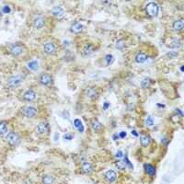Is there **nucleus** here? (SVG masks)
Listing matches in <instances>:
<instances>
[{"instance_id": "f257e3e1", "label": "nucleus", "mask_w": 184, "mask_h": 184, "mask_svg": "<svg viewBox=\"0 0 184 184\" xmlns=\"http://www.w3.org/2000/svg\"><path fill=\"white\" fill-rule=\"evenodd\" d=\"M145 10H146V13L152 17H157L158 15V11H159V7L157 3L155 2H149L147 3V5L145 6Z\"/></svg>"}, {"instance_id": "f03ea898", "label": "nucleus", "mask_w": 184, "mask_h": 184, "mask_svg": "<svg viewBox=\"0 0 184 184\" xmlns=\"http://www.w3.org/2000/svg\"><path fill=\"white\" fill-rule=\"evenodd\" d=\"M21 112L27 118H33L37 114V109L32 106H25L21 109Z\"/></svg>"}, {"instance_id": "7ed1b4c3", "label": "nucleus", "mask_w": 184, "mask_h": 184, "mask_svg": "<svg viewBox=\"0 0 184 184\" xmlns=\"http://www.w3.org/2000/svg\"><path fill=\"white\" fill-rule=\"evenodd\" d=\"M24 50H25L24 46L21 45L20 43H14L9 46V53L15 56L22 54L24 53Z\"/></svg>"}, {"instance_id": "20e7f679", "label": "nucleus", "mask_w": 184, "mask_h": 184, "mask_svg": "<svg viewBox=\"0 0 184 184\" xmlns=\"http://www.w3.org/2000/svg\"><path fill=\"white\" fill-rule=\"evenodd\" d=\"M85 93H86V96L89 98L90 100H95L99 96V90L96 87H90L86 89Z\"/></svg>"}, {"instance_id": "39448f33", "label": "nucleus", "mask_w": 184, "mask_h": 184, "mask_svg": "<svg viewBox=\"0 0 184 184\" xmlns=\"http://www.w3.org/2000/svg\"><path fill=\"white\" fill-rule=\"evenodd\" d=\"M22 81H23L22 77H20V76H13L8 80V86L10 87H17L19 84H21Z\"/></svg>"}, {"instance_id": "423d86ee", "label": "nucleus", "mask_w": 184, "mask_h": 184, "mask_svg": "<svg viewBox=\"0 0 184 184\" xmlns=\"http://www.w3.org/2000/svg\"><path fill=\"white\" fill-rule=\"evenodd\" d=\"M94 51H95V47H94L93 44H92V43H86L83 46L82 50H81V53L84 56H89V55H91L92 53H94Z\"/></svg>"}, {"instance_id": "0eeeda50", "label": "nucleus", "mask_w": 184, "mask_h": 184, "mask_svg": "<svg viewBox=\"0 0 184 184\" xmlns=\"http://www.w3.org/2000/svg\"><path fill=\"white\" fill-rule=\"evenodd\" d=\"M7 141L10 145H17L19 142V137L17 134L15 133H9L7 135Z\"/></svg>"}, {"instance_id": "6e6552de", "label": "nucleus", "mask_w": 184, "mask_h": 184, "mask_svg": "<svg viewBox=\"0 0 184 184\" xmlns=\"http://www.w3.org/2000/svg\"><path fill=\"white\" fill-rule=\"evenodd\" d=\"M43 51L47 54H50V55L54 54L56 53V45L53 43H51V42L46 43L43 45Z\"/></svg>"}, {"instance_id": "1a4fd4ad", "label": "nucleus", "mask_w": 184, "mask_h": 184, "mask_svg": "<svg viewBox=\"0 0 184 184\" xmlns=\"http://www.w3.org/2000/svg\"><path fill=\"white\" fill-rule=\"evenodd\" d=\"M49 124L48 122L46 121H43L41 122V124H39V125L37 126V133L39 135H45L49 132Z\"/></svg>"}, {"instance_id": "9d476101", "label": "nucleus", "mask_w": 184, "mask_h": 184, "mask_svg": "<svg viewBox=\"0 0 184 184\" xmlns=\"http://www.w3.org/2000/svg\"><path fill=\"white\" fill-rule=\"evenodd\" d=\"M39 82L42 84V85H44V86H47L49 84H51L53 82V77L49 75V74H46V73H43L39 77Z\"/></svg>"}, {"instance_id": "9b49d317", "label": "nucleus", "mask_w": 184, "mask_h": 184, "mask_svg": "<svg viewBox=\"0 0 184 184\" xmlns=\"http://www.w3.org/2000/svg\"><path fill=\"white\" fill-rule=\"evenodd\" d=\"M36 97H37V94L32 89L27 90L23 95V99L27 101H32L36 99Z\"/></svg>"}, {"instance_id": "f8f14e48", "label": "nucleus", "mask_w": 184, "mask_h": 184, "mask_svg": "<svg viewBox=\"0 0 184 184\" xmlns=\"http://www.w3.org/2000/svg\"><path fill=\"white\" fill-rule=\"evenodd\" d=\"M52 13L53 14V16L59 19H63L65 17V11L61 7H54L52 10Z\"/></svg>"}, {"instance_id": "ddd939ff", "label": "nucleus", "mask_w": 184, "mask_h": 184, "mask_svg": "<svg viewBox=\"0 0 184 184\" xmlns=\"http://www.w3.org/2000/svg\"><path fill=\"white\" fill-rule=\"evenodd\" d=\"M172 28L175 32H181L184 28V20L183 19H177L173 22L172 24Z\"/></svg>"}, {"instance_id": "4468645a", "label": "nucleus", "mask_w": 184, "mask_h": 184, "mask_svg": "<svg viewBox=\"0 0 184 184\" xmlns=\"http://www.w3.org/2000/svg\"><path fill=\"white\" fill-rule=\"evenodd\" d=\"M44 23H45V19L42 16H39V17L35 18L34 20H33V26H34L35 29H41V28H43V25H44Z\"/></svg>"}, {"instance_id": "2eb2a0df", "label": "nucleus", "mask_w": 184, "mask_h": 184, "mask_svg": "<svg viewBox=\"0 0 184 184\" xmlns=\"http://www.w3.org/2000/svg\"><path fill=\"white\" fill-rule=\"evenodd\" d=\"M83 28H84V27H83V25H82L81 23H79V22H75V23L72 24L70 29H71V32H72L73 33H79V32H81L82 30H83Z\"/></svg>"}, {"instance_id": "dca6fc26", "label": "nucleus", "mask_w": 184, "mask_h": 184, "mask_svg": "<svg viewBox=\"0 0 184 184\" xmlns=\"http://www.w3.org/2000/svg\"><path fill=\"white\" fill-rule=\"evenodd\" d=\"M135 62H136L137 64H144L145 61L147 60V55H146V53H138L135 55Z\"/></svg>"}, {"instance_id": "f3484780", "label": "nucleus", "mask_w": 184, "mask_h": 184, "mask_svg": "<svg viewBox=\"0 0 184 184\" xmlns=\"http://www.w3.org/2000/svg\"><path fill=\"white\" fill-rule=\"evenodd\" d=\"M117 178V174L114 170H108L106 173H105V179L109 181V182H113Z\"/></svg>"}, {"instance_id": "a211bd4d", "label": "nucleus", "mask_w": 184, "mask_h": 184, "mask_svg": "<svg viewBox=\"0 0 184 184\" xmlns=\"http://www.w3.org/2000/svg\"><path fill=\"white\" fill-rule=\"evenodd\" d=\"M54 182V177L52 174H45L42 178L43 184H53Z\"/></svg>"}, {"instance_id": "6ab92c4d", "label": "nucleus", "mask_w": 184, "mask_h": 184, "mask_svg": "<svg viewBox=\"0 0 184 184\" xmlns=\"http://www.w3.org/2000/svg\"><path fill=\"white\" fill-rule=\"evenodd\" d=\"M81 170L82 172H84L85 174H90L93 170V168H92V165L88 162H84L81 166Z\"/></svg>"}, {"instance_id": "aec40b11", "label": "nucleus", "mask_w": 184, "mask_h": 184, "mask_svg": "<svg viewBox=\"0 0 184 184\" xmlns=\"http://www.w3.org/2000/svg\"><path fill=\"white\" fill-rule=\"evenodd\" d=\"M150 141H151L150 137H149L148 135H142L140 136V143H141V145H142L143 146H147V145H149Z\"/></svg>"}, {"instance_id": "412c9836", "label": "nucleus", "mask_w": 184, "mask_h": 184, "mask_svg": "<svg viewBox=\"0 0 184 184\" xmlns=\"http://www.w3.org/2000/svg\"><path fill=\"white\" fill-rule=\"evenodd\" d=\"M8 131V122L6 121H0V135H3Z\"/></svg>"}, {"instance_id": "4be33fe9", "label": "nucleus", "mask_w": 184, "mask_h": 184, "mask_svg": "<svg viewBox=\"0 0 184 184\" xmlns=\"http://www.w3.org/2000/svg\"><path fill=\"white\" fill-rule=\"evenodd\" d=\"M145 171L148 175L150 176H153L155 173H156V169L154 166H152L151 164H145Z\"/></svg>"}, {"instance_id": "5701e85b", "label": "nucleus", "mask_w": 184, "mask_h": 184, "mask_svg": "<svg viewBox=\"0 0 184 184\" xmlns=\"http://www.w3.org/2000/svg\"><path fill=\"white\" fill-rule=\"evenodd\" d=\"M91 126H92V129H93L95 132H99V131H101V128H102L101 124V122H100L98 120H94L93 121H92Z\"/></svg>"}, {"instance_id": "b1692460", "label": "nucleus", "mask_w": 184, "mask_h": 184, "mask_svg": "<svg viewBox=\"0 0 184 184\" xmlns=\"http://www.w3.org/2000/svg\"><path fill=\"white\" fill-rule=\"evenodd\" d=\"M74 125H75V127H76L80 133H82V132L84 131L83 124H82V121H81L79 119H76V120L74 121Z\"/></svg>"}, {"instance_id": "393cba45", "label": "nucleus", "mask_w": 184, "mask_h": 184, "mask_svg": "<svg viewBox=\"0 0 184 184\" xmlns=\"http://www.w3.org/2000/svg\"><path fill=\"white\" fill-rule=\"evenodd\" d=\"M180 44H181V43H180V41H179V39H174V40H172V42L170 43L169 47H171V48H178V47L180 46Z\"/></svg>"}, {"instance_id": "a878e982", "label": "nucleus", "mask_w": 184, "mask_h": 184, "mask_svg": "<svg viewBox=\"0 0 184 184\" xmlns=\"http://www.w3.org/2000/svg\"><path fill=\"white\" fill-rule=\"evenodd\" d=\"M150 83H151V80H150L149 78H144V79L141 81V87H142L143 88H147V87H149Z\"/></svg>"}, {"instance_id": "bb28decb", "label": "nucleus", "mask_w": 184, "mask_h": 184, "mask_svg": "<svg viewBox=\"0 0 184 184\" xmlns=\"http://www.w3.org/2000/svg\"><path fill=\"white\" fill-rule=\"evenodd\" d=\"M28 67L32 70H36L38 68V62L37 61H32L28 64Z\"/></svg>"}, {"instance_id": "cd10ccee", "label": "nucleus", "mask_w": 184, "mask_h": 184, "mask_svg": "<svg viewBox=\"0 0 184 184\" xmlns=\"http://www.w3.org/2000/svg\"><path fill=\"white\" fill-rule=\"evenodd\" d=\"M105 61H106V65H107V66H111V65L113 63L114 57H113L111 54H107V55L105 56Z\"/></svg>"}, {"instance_id": "c85d7f7f", "label": "nucleus", "mask_w": 184, "mask_h": 184, "mask_svg": "<svg viewBox=\"0 0 184 184\" xmlns=\"http://www.w3.org/2000/svg\"><path fill=\"white\" fill-rule=\"evenodd\" d=\"M125 46V43H124V40H118L117 42H116V44H115V47L117 48V49H122Z\"/></svg>"}, {"instance_id": "c756f323", "label": "nucleus", "mask_w": 184, "mask_h": 184, "mask_svg": "<svg viewBox=\"0 0 184 184\" xmlns=\"http://www.w3.org/2000/svg\"><path fill=\"white\" fill-rule=\"evenodd\" d=\"M145 124L148 126H153V125H154V121H153V119L150 116H148L146 118V120H145Z\"/></svg>"}, {"instance_id": "7c9ffc66", "label": "nucleus", "mask_w": 184, "mask_h": 184, "mask_svg": "<svg viewBox=\"0 0 184 184\" xmlns=\"http://www.w3.org/2000/svg\"><path fill=\"white\" fill-rule=\"evenodd\" d=\"M116 166H117L120 169H121V170H124V169L126 168L125 164H124L121 161H118V162L116 163Z\"/></svg>"}, {"instance_id": "2f4dec72", "label": "nucleus", "mask_w": 184, "mask_h": 184, "mask_svg": "<svg viewBox=\"0 0 184 184\" xmlns=\"http://www.w3.org/2000/svg\"><path fill=\"white\" fill-rule=\"evenodd\" d=\"M73 137H74V135H71V134H66V135H64V139L65 140H72Z\"/></svg>"}, {"instance_id": "473e14b6", "label": "nucleus", "mask_w": 184, "mask_h": 184, "mask_svg": "<svg viewBox=\"0 0 184 184\" xmlns=\"http://www.w3.org/2000/svg\"><path fill=\"white\" fill-rule=\"evenodd\" d=\"M2 10H3V12H4L5 14H7V13H9V12H10V8L8 7V6H5V7L2 9Z\"/></svg>"}, {"instance_id": "72a5a7b5", "label": "nucleus", "mask_w": 184, "mask_h": 184, "mask_svg": "<svg viewBox=\"0 0 184 184\" xmlns=\"http://www.w3.org/2000/svg\"><path fill=\"white\" fill-rule=\"evenodd\" d=\"M116 157L119 158H121V157H122V152H121V151H118V152L116 153Z\"/></svg>"}, {"instance_id": "f704fd0d", "label": "nucleus", "mask_w": 184, "mask_h": 184, "mask_svg": "<svg viewBox=\"0 0 184 184\" xmlns=\"http://www.w3.org/2000/svg\"><path fill=\"white\" fill-rule=\"evenodd\" d=\"M126 136V133L125 132H121L120 133V137L121 138H124Z\"/></svg>"}, {"instance_id": "c9c22d12", "label": "nucleus", "mask_w": 184, "mask_h": 184, "mask_svg": "<svg viewBox=\"0 0 184 184\" xmlns=\"http://www.w3.org/2000/svg\"><path fill=\"white\" fill-rule=\"evenodd\" d=\"M109 105H110L109 102H105V104H104V109H107V108L109 107Z\"/></svg>"}, {"instance_id": "e433bc0d", "label": "nucleus", "mask_w": 184, "mask_h": 184, "mask_svg": "<svg viewBox=\"0 0 184 184\" xmlns=\"http://www.w3.org/2000/svg\"><path fill=\"white\" fill-rule=\"evenodd\" d=\"M132 135H135V136H138V134H137L135 131H133V132H132Z\"/></svg>"}, {"instance_id": "4c0bfd02", "label": "nucleus", "mask_w": 184, "mask_h": 184, "mask_svg": "<svg viewBox=\"0 0 184 184\" xmlns=\"http://www.w3.org/2000/svg\"><path fill=\"white\" fill-rule=\"evenodd\" d=\"M64 43H65V46H69V43L68 42H65Z\"/></svg>"}, {"instance_id": "58836bf2", "label": "nucleus", "mask_w": 184, "mask_h": 184, "mask_svg": "<svg viewBox=\"0 0 184 184\" xmlns=\"http://www.w3.org/2000/svg\"><path fill=\"white\" fill-rule=\"evenodd\" d=\"M57 138H58V135H57V134H55V137H54V139H55V140H57Z\"/></svg>"}, {"instance_id": "ea45409f", "label": "nucleus", "mask_w": 184, "mask_h": 184, "mask_svg": "<svg viewBox=\"0 0 184 184\" xmlns=\"http://www.w3.org/2000/svg\"><path fill=\"white\" fill-rule=\"evenodd\" d=\"M25 184H32V182H30V181H27Z\"/></svg>"}]
</instances>
